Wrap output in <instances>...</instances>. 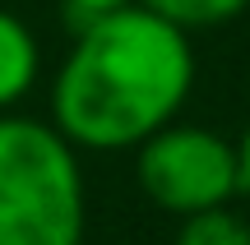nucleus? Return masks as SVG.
<instances>
[{
  "label": "nucleus",
  "mask_w": 250,
  "mask_h": 245,
  "mask_svg": "<svg viewBox=\"0 0 250 245\" xmlns=\"http://www.w3.org/2000/svg\"><path fill=\"white\" fill-rule=\"evenodd\" d=\"M195 88L190 33L144 5L79 23L51 79V125L88 153H125L181 116Z\"/></svg>",
  "instance_id": "nucleus-1"
},
{
  "label": "nucleus",
  "mask_w": 250,
  "mask_h": 245,
  "mask_svg": "<svg viewBox=\"0 0 250 245\" xmlns=\"http://www.w3.org/2000/svg\"><path fill=\"white\" fill-rule=\"evenodd\" d=\"M79 148L37 116L0 111V245H83Z\"/></svg>",
  "instance_id": "nucleus-2"
},
{
  "label": "nucleus",
  "mask_w": 250,
  "mask_h": 245,
  "mask_svg": "<svg viewBox=\"0 0 250 245\" xmlns=\"http://www.w3.org/2000/svg\"><path fill=\"white\" fill-rule=\"evenodd\" d=\"M134 181L171 218L223 208L241 194L236 181V144L204 125L167 120L144 144H134Z\"/></svg>",
  "instance_id": "nucleus-3"
},
{
  "label": "nucleus",
  "mask_w": 250,
  "mask_h": 245,
  "mask_svg": "<svg viewBox=\"0 0 250 245\" xmlns=\"http://www.w3.org/2000/svg\"><path fill=\"white\" fill-rule=\"evenodd\" d=\"M42 79V46L33 28L0 5V111H14Z\"/></svg>",
  "instance_id": "nucleus-4"
},
{
  "label": "nucleus",
  "mask_w": 250,
  "mask_h": 245,
  "mask_svg": "<svg viewBox=\"0 0 250 245\" xmlns=\"http://www.w3.org/2000/svg\"><path fill=\"white\" fill-rule=\"evenodd\" d=\"M134 5L153 9L158 19L176 23L181 33H195V28H223L236 14H246L250 0H134Z\"/></svg>",
  "instance_id": "nucleus-5"
},
{
  "label": "nucleus",
  "mask_w": 250,
  "mask_h": 245,
  "mask_svg": "<svg viewBox=\"0 0 250 245\" xmlns=\"http://www.w3.org/2000/svg\"><path fill=\"white\" fill-rule=\"evenodd\" d=\"M176 245H250V222L236 218L232 208H204V213H190L181 218Z\"/></svg>",
  "instance_id": "nucleus-6"
},
{
  "label": "nucleus",
  "mask_w": 250,
  "mask_h": 245,
  "mask_svg": "<svg viewBox=\"0 0 250 245\" xmlns=\"http://www.w3.org/2000/svg\"><path fill=\"white\" fill-rule=\"evenodd\" d=\"M61 5H65V14L74 19V28H79V23L102 19V14H111V9H121V5H134V0H61Z\"/></svg>",
  "instance_id": "nucleus-7"
},
{
  "label": "nucleus",
  "mask_w": 250,
  "mask_h": 245,
  "mask_svg": "<svg viewBox=\"0 0 250 245\" xmlns=\"http://www.w3.org/2000/svg\"><path fill=\"white\" fill-rule=\"evenodd\" d=\"M236 181H241V194H250V120L236 139Z\"/></svg>",
  "instance_id": "nucleus-8"
}]
</instances>
